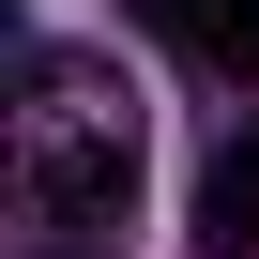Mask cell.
<instances>
[{"mask_svg": "<svg viewBox=\"0 0 259 259\" xmlns=\"http://www.w3.org/2000/svg\"><path fill=\"white\" fill-rule=\"evenodd\" d=\"M0 183H16L31 229H107L138 198V92L92 46H31L16 107H0Z\"/></svg>", "mask_w": 259, "mask_h": 259, "instance_id": "6da1fadb", "label": "cell"}, {"mask_svg": "<svg viewBox=\"0 0 259 259\" xmlns=\"http://www.w3.org/2000/svg\"><path fill=\"white\" fill-rule=\"evenodd\" d=\"M153 31L198 61V76H229V92H259V0H153Z\"/></svg>", "mask_w": 259, "mask_h": 259, "instance_id": "7a4b0ae2", "label": "cell"}, {"mask_svg": "<svg viewBox=\"0 0 259 259\" xmlns=\"http://www.w3.org/2000/svg\"><path fill=\"white\" fill-rule=\"evenodd\" d=\"M198 244H213V259H259V122L198 168Z\"/></svg>", "mask_w": 259, "mask_h": 259, "instance_id": "3957f363", "label": "cell"}]
</instances>
